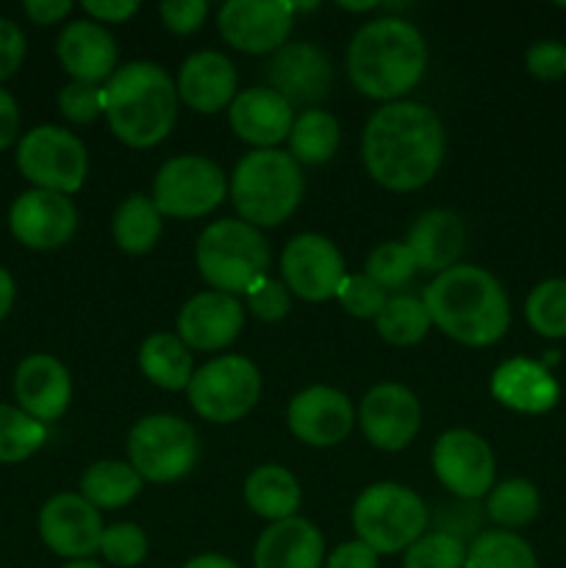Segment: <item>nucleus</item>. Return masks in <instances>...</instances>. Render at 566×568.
Masks as SVG:
<instances>
[{"label": "nucleus", "mask_w": 566, "mask_h": 568, "mask_svg": "<svg viewBox=\"0 0 566 568\" xmlns=\"http://www.w3.org/2000/svg\"><path fill=\"white\" fill-rule=\"evenodd\" d=\"M336 300L342 303V308L347 311L350 316H358V320H375L377 314L386 305V288L377 286L372 277H366L364 272L361 275H347L338 286Z\"/></svg>", "instance_id": "41"}, {"label": "nucleus", "mask_w": 566, "mask_h": 568, "mask_svg": "<svg viewBox=\"0 0 566 568\" xmlns=\"http://www.w3.org/2000/svg\"><path fill=\"white\" fill-rule=\"evenodd\" d=\"M17 166L33 189L70 197L87 181L89 155L75 133L59 125H39L20 139Z\"/></svg>", "instance_id": "10"}, {"label": "nucleus", "mask_w": 566, "mask_h": 568, "mask_svg": "<svg viewBox=\"0 0 566 568\" xmlns=\"http://www.w3.org/2000/svg\"><path fill=\"white\" fill-rule=\"evenodd\" d=\"M325 568H377V552H372L364 541H344L327 555Z\"/></svg>", "instance_id": "48"}, {"label": "nucleus", "mask_w": 566, "mask_h": 568, "mask_svg": "<svg viewBox=\"0 0 566 568\" xmlns=\"http://www.w3.org/2000/svg\"><path fill=\"white\" fill-rule=\"evenodd\" d=\"M483 527V508L477 503H469V499H455V503H447L436 514V532H444V536L455 538L466 547V541H475L481 536Z\"/></svg>", "instance_id": "42"}, {"label": "nucleus", "mask_w": 566, "mask_h": 568, "mask_svg": "<svg viewBox=\"0 0 566 568\" xmlns=\"http://www.w3.org/2000/svg\"><path fill=\"white\" fill-rule=\"evenodd\" d=\"M427 316L433 325L464 347H488L511 325L505 288L481 266H453L425 288Z\"/></svg>", "instance_id": "2"}, {"label": "nucleus", "mask_w": 566, "mask_h": 568, "mask_svg": "<svg viewBox=\"0 0 566 568\" xmlns=\"http://www.w3.org/2000/svg\"><path fill=\"white\" fill-rule=\"evenodd\" d=\"M48 430L42 422L14 405H0V464H20L42 449Z\"/></svg>", "instance_id": "35"}, {"label": "nucleus", "mask_w": 566, "mask_h": 568, "mask_svg": "<svg viewBox=\"0 0 566 568\" xmlns=\"http://www.w3.org/2000/svg\"><path fill=\"white\" fill-rule=\"evenodd\" d=\"M530 75L542 81H558L566 75V48L560 42H536L525 55Z\"/></svg>", "instance_id": "46"}, {"label": "nucleus", "mask_w": 566, "mask_h": 568, "mask_svg": "<svg viewBox=\"0 0 566 568\" xmlns=\"http://www.w3.org/2000/svg\"><path fill=\"white\" fill-rule=\"evenodd\" d=\"M83 11L94 22H125L139 11L137 0H87Z\"/></svg>", "instance_id": "49"}, {"label": "nucleus", "mask_w": 566, "mask_h": 568, "mask_svg": "<svg viewBox=\"0 0 566 568\" xmlns=\"http://www.w3.org/2000/svg\"><path fill=\"white\" fill-rule=\"evenodd\" d=\"M408 250L422 272H442L458 266L464 250V222L447 209L425 211L408 231Z\"/></svg>", "instance_id": "27"}, {"label": "nucleus", "mask_w": 566, "mask_h": 568, "mask_svg": "<svg viewBox=\"0 0 566 568\" xmlns=\"http://www.w3.org/2000/svg\"><path fill=\"white\" fill-rule=\"evenodd\" d=\"M59 109L70 122L87 125L103 114V87L83 81H70L59 92Z\"/></svg>", "instance_id": "43"}, {"label": "nucleus", "mask_w": 566, "mask_h": 568, "mask_svg": "<svg viewBox=\"0 0 566 568\" xmlns=\"http://www.w3.org/2000/svg\"><path fill=\"white\" fill-rule=\"evenodd\" d=\"M198 270L214 292L244 294L270 266V244L259 227L242 220H220L198 239Z\"/></svg>", "instance_id": "6"}, {"label": "nucleus", "mask_w": 566, "mask_h": 568, "mask_svg": "<svg viewBox=\"0 0 566 568\" xmlns=\"http://www.w3.org/2000/svg\"><path fill=\"white\" fill-rule=\"evenodd\" d=\"M431 325L433 322L427 316L425 303L411 297V294H397V297L386 300L383 311L375 316V327L381 338L394 344V347H411V344L422 342Z\"/></svg>", "instance_id": "33"}, {"label": "nucleus", "mask_w": 566, "mask_h": 568, "mask_svg": "<svg viewBox=\"0 0 566 568\" xmlns=\"http://www.w3.org/2000/svg\"><path fill=\"white\" fill-rule=\"evenodd\" d=\"M139 369L148 377L150 383H155L159 388L166 392H178V388H186L192 381V353H189L186 344L181 342V336H172V333H153L150 338H144L142 349H139Z\"/></svg>", "instance_id": "29"}, {"label": "nucleus", "mask_w": 566, "mask_h": 568, "mask_svg": "<svg viewBox=\"0 0 566 568\" xmlns=\"http://www.w3.org/2000/svg\"><path fill=\"white\" fill-rule=\"evenodd\" d=\"M178 98L198 114H216L236 98V70L216 50H200L178 72Z\"/></svg>", "instance_id": "24"}, {"label": "nucleus", "mask_w": 566, "mask_h": 568, "mask_svg": "<svg viewBox=\"0 0 566 568\" xmlns=\"http://www.w3.org/2000/svg\"><path fill=\"white\" fill-rule=\"evenodd\" d=\"M338 6L347 11H372L375 9V3H338Z\"/></svg>", "instance_id": "55"}, {"label": "nucleus", "mask_w": 566, "mask_h": 568, "mask_svg": "<svg viewBox=\"0 0 566 568\" xmlns=\"http://www.w3.org/2000/svg\"><path fill=\"white\" fill-rule=\"evenodd\" d=\"M353 527L358 541H364L372 552H405L425 536L427 508L411 488L400 483H375L355 499Z\"/></svg>", "instance_id": "7"}, {"label": "nucleus", "mask_w": 566, "mask_h": 568, "mask_svg": "<svg viewBox=\"0 0 566 568\" xmlns=\"http://www.w3.org/2000/svg\"><path fill=\"white\" fill-rule=\"evenodd\" d=\"M228 120L233 133L255 150H275L283 139H289L294 125V111L286 100L272 89H244L228 105Z\"/></svg>", "instance_id": "21"}, {"label": "nucleus", "mask_w": 566, "mask_h": 568, "mask_svg": "<svg viewBox=\"0 0 566 568\" xmlns=\"http://www.w3.org/2000/svg\"><path fill=\"white\" fill-rule=\"evenodd\" d=\"M283 286L305 303H325L336 297L347 277L344 258L331 239L320 233H300L283 247L281 255Z\"/></svg>", "instance_id": "12"}, {"label": "nucleus", "mask_w": 566, "mask_h": 568, "mask_svg": "<svg viewBox=\"0 0 566 568\" xmlns=\"http://www.w3.org/2000/svg\"><path fill=\"white\" fill-rule=\"evenodd\" d=\"M244 325V308L236 297L222 292L194 294L178 314V333L189 349L214 353L236 342Z\"/></svg>", "instance_id": "20"}, {"label": "nucleus", "mask_w": 566, "mask_h": 568, "mask_svg": "<svg viewBox=\"0 0 566 568\" xmlns=\"http://www.w3.org/2000/svg\"><path fill=\"white\" fill-rule=\"evenodd\" d=\"M338 131L336 116L322 109H309L294 120L292 133H289V155L297 164L320 166L331 161L338 150Z\"/></svg>", "instance_id": "32"}, {"label": "nucleus", "mask_w": 566, "mask_h": 568, "mask_svg": "<svg viewBox=\"0 0 566 568\" xmlns=\"http://www.w3.org/2000/svg\"><path fill=\"white\" fill-rule=\"evenodd\" d=\"M26 59V37L17 28V22L0 17V81L14 75Z\"/></svg>", "instance_id": "47"}, {"label": "nucleus", "mask_w": 566, "mask_h": 568, "mask_svg": "<svg viewBox=\"0 0 566 568\" xmlns=\"http://www.w3.org/2000/svg\"><path fill=\"white\" fill-rule=\"evenodd\" d=\"M103 519L81 494H59L39 514V536L44 547L67 560H89L100 552Z\"/></svg>", "instance_id": "16"}, {"label": "nucleus", "mask_w": 566, "mask_h": 568, "mask_svg": "<svg viewBox=\"0 0 566 568\" xmlns=\"http://www.w3.org/2000/svg\"><path fill=\"white\" fill-rule=\"evenodd\" d=\"M270 89L289 105H316L331 92V61L316 44H283L270 61Z\"/></svg>", "instance_id": "19"}, {"label": "nucleus", "mask_w": 566, "mask_h": 568, "mask_svg": "<svg viewBox=\"0 0 566 568\" xmlns=\"http://www.w3.org/2000/svg\"><path fill=\"white\" fill-rule=\"evenodd\" d=\"M183 568H239V564H233V560L225 558V555L205 552V555H198V558L189 560Z\"/></svg>", "instance_id": "53"}, {"label": "nucleus", "mask_w": 566, "mask_h": 568, "mask_svg": "<svg viewBox=\"0 0 566 568\" xmlns=\"http://www.w3.org/2000/svg\"><path fill=\"white\" fill-rule=\"evenodd\" d=\"M103 114L122 144L133 150L153 148L175 125L178 89L153 61H131L105 81Z\"/></svg>", "instance_id": "4"}, {"label": "nucleus", "mask_w": 566, "mask_h": 568, "mask_svg": "<svg viewBox=\"0 0 566 568\" xmlns=\"http://www.w3.org/2000/svg\"><path fill=\"white\" fill-rule=\"evenodd\" d=\"M294 6L281 0H228L220 9V33L242 53H277L292 33Z\"/></svg>", "instance_id": "14"}, {"label": "nucleus", "mask_w": 566, "mask_h": 568, "mask_svg": "<svg viewBox=\"0 0 566 568\" xmlns=\"http://www.w3.org/2000/svg\"><path fill=\"white\" fill-rule=\"evenodd\" d=\"M488 519L503 527H522L536 519L538 491L527 480H505L488 491L486 499Z\"/></svg>", "instance_id": "37"}, {"label": "nucleus", "mask_w": 566, "mask_h": 568, "mask_svg": "<svg viewBox=\"0 0 566 568\" xmlns=\"http://www.w3.org/2000/svg\"><path fill=\"white\" fill-rule=\"evenodd\" d=\"M300 483L294 480L292 471H286L277 464H264L250 471L244 480V503L255 516L266 521L292 519L300 508Z\"/></svg>", "instance_id": "28"}, {"label": "nucleus", "mask_w": 566, "mask_h": 568, "mask_svg": "<svg viewBox=\"0 0 566 568\" xmlns=\"http://www.w3.org/2000/svg\"><path fill=\"white\" fill-rule=\"evenodd\" d=\"M492 394L505 408L519 414H544L558 403V383L542 364L527 358H511L492 375Z\"/></svg>", "instance_id": "26"}, {"label": "nucleus", "mask_w": 566, "mask_h": 568, "mask_svg": "<svg viewBox=\"0 0 566 568\" xmlns=\"http://www.w3.org/2000/svg\"><path fill=\"white\" fill-rule=\"evenodd\" d=\"M128 458L142 480L175 483L198 460V436L181 416L153 414L137 422L128 436Z\"/></svg>", "instance_id": "9"}, {"label": "nucleus", "mask_w": 566, "mask_h": 568, "mask_svg": "<svg viewBox=\"0 0 566 568\" xmlns=\"http://www.w3.org/2000/svg\"><path fill=\"white\" fill-rule=\"evenodd\" d=\"M14 277L0 266V320H6V314H9L11 305H14Z\"/></svg>", "instance_id": "52"}, {"label": "nucleus", "mask_w": 566, "mask_h": 568, "mask_svg": "<svg viewBox=\"0 0 566 568\" xmlns=\"http://www.w3.org/2000/svg\"><path fill=\"white\" fill-rule=\"evenodd\" d=\"M433 471L458 499L477 503L494 488V455L472 430H447L433 444Z\"/></svg>", "instance_id": "13"}, {"label": "nucleus", "mask_w": 566, "mask_h": 568, "mask_svg": "<svg viewBox=\"0 0 566 568\" xmlns=\"http://www.w3.org/2000/svg\"><path fill=\"white\" fill-rule=\"evenodd\" d=\"M361 430L366 442L386 453H400L416 438L422 425L420 399L400 383H381L361 399Z\"/></svg>", "instance_id": "15"}, {"label": "nucleus", "mask_w": 566, "mask_h": 568, "mask_svg": "<svg viewBox=\"0 0 566 568\" xmlns=\"http://www.w3.org/2000/svg\"><path fill=\"white\" fill-rule=\"evenodd\" d=\"M466 547L444 532H425L405 549L403 568H464Z\"/></svg>", "instance_id": "39"}, {"label": "nucleus", "mask_w": 566, "mask_h": 568, "mask_svg": "<svg viewBox=\"0 0 566 568\" xmlns=\"http://www.w3.org/2000/svg\"><path fill=\"white\" fill-rule=\"evenodd\" d=\"M225 172L205 155H178L161 164L153 181V203L161 216L198 220L225 200Z\"/></svg>", "instance_id": "11"}, {"label": "nucleus", "mask_w": 566, "mask_h": 568, "mask_svg": "<svg viewBox=\"0 0 566 568\" xmlns=\"http://www.w3.org/2000/svg\"><path fill=\"white\" fill-rule=\"evenodd\" d=\"M300 197H303V172L297 161L283 150H253L233 170L231 200L247 225H281L297 211Z\"/></svg>", "instance_id": "5"}, {"label": "nucleus", "mask_w": 566, "mask_h": 568, "mask_svg": "<svg viewBox=\"0 0 566 568\" xmlns=\"http://www.w3.org/2000/svg\"><path fill=\"white\" fill-rule=\"evenodd\" d=\"M527 325L544 338H564L566 336V281L553 277V281L538 283L525 303Z\"/></svg>", "instance_id": "36"}, {"label": "nucleus", "mask_w": 566, "mask_h": 568, "mask_svg": "<svg viewBox=\"0 0 566 568\" xmlns=\"http://www.w3.org/2000/svg\"><path fill=\"white\" fill-rule=\"evenodd\" d=\"M416 270L420 266H416V258L408 250V244L386 242L372 250L370 258H366L364 275L372 277L381 288H403L414 277Z\"/></svg>", "instance_id": "38"}, {"label": "nucleus", "mask_w": 566, "mask_h": 568, "mask_svg": "<svg viewBox=\"0 0 566 568\" xmlns=\"http://www.w3.org/2000/svg\"><path fill=\"white\" fill-rule=\"evenodd\" d=\"M100 552L117 568H133L144 560L148 555V536L139 525L131 521H120V525H111L103 530L100 538Z\"/></svg>", "instance_id": "40"}, {"label": "nucleus", "mask_w": 566, "mask_h": 568, "mask_svg": "<svg viewBox=\"0 0 566 568\" xmlns=\"http://www.w3.org/2000/svg\"><path fill=\"white\" fill-rule=\"evenodd\" d=\"M20 133V109L6 89H0V150L9 148Z\"/></svg>", "instance_id": "51"}, {"label": "nucleus", "mask_w": 566, "mask_h": 568, "mask_svg": "<svg viewBox=\"0 0 566 568\" xmlns=\"http://www.w3.org/2000/svg\"><path fill=\"white\" fill-rule=\"evenodd\" d=\"M255 568H322L325 566V538L311 521L292 516L275 521L261 532L253 549Z\"/></svg>", "instance_id": "25"}, {"label": "nucleus", "mask_w": 566, "mask_h": 568, "mask_svg": "<svg viewBox=\"0 0 566 568\" xmlns=\"http://www.w3.org/2000/svg\"><path fill=\"white\" fill-rule=\"evenodd\" d=\"M9 227L20 244L31 250H55L72 239L78 211L67 194L28 189L11 203Z\"/></svg>", "instance_id": "17"}, {"label": "nucleus", "mask_w": 566, "mask_h": 568, "mask_svg": "<svg viewBox=\"0 0 566 568\" xmlns=\"http://www.w3.org/2000/svg\"><path fill=\"white\" fill-rule=\"evenodd\" d=\"M247 300V308L253 311L259 320L264 322H277L289 314L292 303H289V288L281 281H272V277H259L253 286L244 292Z\"/></svg>", "instance_id": "44"}, {"label": "nucleus", "mask_w": 566, "mask_h": 568, "mask_svg": "<svg viewBox=\"0 0 566 568\" xmlns=\"http://www.w3.org/2000/svg\"><path fill=\"white\" fill-rule=\"evenodd\" d=\"M361 155L372 181L388 192H416L433 181L444 159L442 120L425 103L394 100L370 116Z\"/></svg>", "instance_id": "1"}, {"label": "nucleus", "mask_w": 566, "mask_h": 568, "mask_svg": "<svg viewBox=\"0 0 566 568\" xmlns=\"http://www.w3.org/2000/svg\"><path fill=\"white\" fill-rule=\"evenodd\" d=\"M26 14L31 17L37 26H53V22L64 20L67 14L72 11L70 0H28L26 6Z\"/></svg>", "instance_id": "50"}, {"label": "nucleus", "mask_w": 566, "mask_h": 568, "mask_svg": "<svg viewBox=\"0 0 566 568\" xmlns=\"http://www.w3.org/2000/svg\"><path fill=\"white\" fill-rule=\"evenodd\" d=\"M55 53L72 81L100 87L117 72L114 37L94 20L70 22L55 42Z\"/></svg>", "instance_id": "23"}, {"label": "nucleus", "mask_w": 566, "mask_h": 568, "mask_svg": "<svg viewBox=\"0 0 566 568\" xmlns=\"http://www.w3.org/2000/svg\"><path fill=\"white\" fill-rule=\"evenodd\" d=\"M464 568H538V560L530 544L516 532L488 530L466 547Z\"/></svg>", "instance_id": "34"}, {"label": "nucleus", "mask_w": 566, "mask_h": 568, "mask_svg": "<svg viewBox=\"0 0 566 568\" xmlns=\"http://www.w3.org/2000/svg\"><path fill=\"white\" fill-rule=\"evenodd\" d=\"M111 233L122 253L144 255L155 247L161 236V211L148 194H131L122 200L111 220Z\"/></svg>", "instance_id": "30"}, {"label": "nucleus", "mask_w": 566, "mask_h": 568, "mask_svg": "<svg viewBox=\"0 0 566 568\" xmlns=\"http://www.w3.org/2000/svg\"><path fill=\"white\" fill-rule=\"evenodd\" d=\"M61 568H103V566L94 564V560H70V564Z\"/></svg>", "instance_id": "54"}, {"label": "nucleus", "mask_w": 566, "mask_h": 568, "mask_svg": "<svg viewBox=\"0 0 566 568\" xmlns=\"http://www.w3.org/2000/svg\"><path fill=\"white\" fill-rule=\"evenodd\" d=\"M161 20L170 28L172 33H194L205 22V14H209V3L205 0H166V3L159 6Z\"/></svg>", "instance_id": "45"}, {"label": "nucleus", "mask_w": 566, "mask_h": 568, "mask_svg": "<svg viewBox=\"0 0 566 568\" xmlns=\"http://www.w3.org/2000/svg\"><path fill=\"white\" fill-rule=\"evenodd\" d=\"M139 491H142V477L122 460H98L81 477V497L98 510L122 508L137 499Z\"/></svg>", "instance_id": "31"}, {"label": "nucleus", "mask_w": 566, "mask_h": 568, "mask_svg": "<svg viewBox=\"0 0 566 568\" xmlns=\"http://www.w3.org/2000/svg\"><path fill=\"white\" fill-rule=\"evenodd\" d=\"M14 394L20 408L37 422H53L72 397L70 372L53 355H28L14 372Z\"/></svg>", "instance_id": "22"}, {"label": "nucleus", "mask_w": 566, "mask_h": 568, "mask_svg": "<svg viewBox=\"0 0 566 568\" xmlns=\"http://www.w3.org/2000/svg\"><path fill=\"white\" fill-rule=\"evenodd\" d=\"M427 67L425 37L400 17H381L355 31L347 75L361 94L394 103L420 83Z\"/></svg>", "instance_id": "3"}, {"label": "nucleus", "mask_w": 566, "mask_h": 568, "mask_svg": "<svg viewBox=\"0 0 566 568\" xmlns=\"http://www.w3.org/2000/svg\"><path fill=\"white\" fill-rule=\"evenodd\" d=\"M194 414L214 425H231L247 416L261 397V372L242 355H222L192 375L186 386Z\"/></svg>", "instance_id": "8"}, {"label": "nucleus", "mask_w": 566, "mask_h": 568, "mask_svg": "<svg viewBox=\"0 0 566 568\" xmlns=\"http://www.w3.org/2000/svg\"><path fill=\"white\" fill-rule=\"evenodd\" d=\"M289 430L309 447H336L350 436L355 410L347 394L331 386H311L294 394L286 410Z\"/></svg>", "instance_id": "18"}]
</instances>
